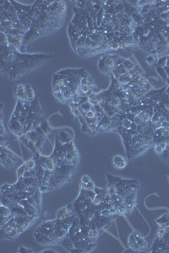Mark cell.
Wrapping results in <instances>:
<instances>
[{
    "label": "cell",
    "mask_w": 169,
    "mask_h": 253,
    "mask_svg": "<svg viewBox=\"0 0 169 253\" xmlns=\"http://www.w3.org/2000/svg\"><path fill=\"white\" fill-rule=\"evenodd\" d=\"M73 9L74 15L68 27V36L74 52L86 58L111 51L107 37L96 25L92 1H76Z\"/></svg>",
    "instance_id": "6da1fadb"
},
{
    "label": "cell",
    "mask_w": 169,
    "mask_h": 253,
    "mask_svg": "<svg viewBox=\"0 0 169 253\" xmlns=\"http://www.w3.org/2000/svg\"><path fill=\"white\" fill-rule=\"evenodd\" d=\"M32 12L31 26L24 37V49L37 38L56 33L64 25L67 15L66 2L38 0L32 4Z\"/></svg>",
    "instance_id": "7a4b0ae2"
},
{
    "label": "cell",
    "mask_w": 169,
    "mask_h": 253,
    "mask_svg": "<svg viewBox=\"0 0 169 253\" xmlns=\"http://www.w3.org/2000/svg\"><path fill=\"white\" fill-rule=\"evenodd\" d=\"M52 57L46 53L22 52L4 41L0 48V71L8 80H17L44 64Z\"/></svg>",
    "instance_id": "3957f363"
},
{
    "label": "cell",
    "mask_w": 169,
    "mask_h": 253,
    "mask_svg": "<svg viewBox=\"0 0 169 253\" xmlns=\"http://www.w3.org/2000/svg\"><path fill=\"white\" fill-rule=\"evenodd\" d=\"M86 73L85 68H66L56 73L52 78V90L56 99L61 103L69 104L74 95L79 93Z\"/></svg>",
    "instance_id": "277c9868"
},
{
    "label": "cell",
    "mask_w": 169,
    "mask_h": 253,
    "mask_svg": "<svg viewBox=\"0 0 169 253\" xmlns=\"http://www.w3.org/2000/svg\"><path fill=\"white\" fill-rule=\"evenodd\" d=\"M125 59L126 58H122L118 54L115 53L105 54L99 59L98 68L103 73L110 77L112 71L120 65Z\"/></svg>",
    "instance_id": "5b68a950"
},
{
    "label": "cell",
    "mask_w": 169,
    "mask_h": 253,
    "mask_svg": "<svg viewBox=\"0 0 169 253\" xmlns=\"http://www.w3.org/2000/svg\"><path fill=\"white\" fill-rule=\"evenodd\" d=\"M15 98L21 101H29L30 102L36 99L34 90L30 85H18L14 89Z\"/></svg>",
    "instance_id": "8992f818"
},
{
    "label": "cell",
    "mask_w": 169,
    "mask_h": 253,
    "mask_svg": "<svg viewBox=\"0 0 169 253\" xmlns=\"http://www.w3.org/2000/svg\"><path fill=\"white\" fill-rule=\"evenodd\" d=\"M18 159L14 154L7 148V146H1V165L6 169H13L15 166Z\"/></svg>",
    "instance_id": "52a82bcc"
},
{
    "label": "cell",
    "mask_w": 169,
    "mask_h": 253,
    "mask_svg": "<svg viewBox=\"0 0 169 253\" xmlns=\"http://www.w3.org/2000/svg\"><path fill=\"white\" fill-rule=\"evenodd\" d=\"M74 215H77V214L74 211L73 204H69L68 206H65L58 211L57 219H64L66 218L74 216Z\"/></svg>",
    "instance_id": "ba28073f"
},
{
    "label": "cell",
    "mask_w": 169,
    "mask_h": 253,
    "mask_svg": "<svg viewBox=\"0 0 169 253\" xmlns=\"http://www.w3.org/2000/svg\"><path fill=\"white\" fill-rule=\"evenodd\" d=\"M112 165L114 168L118 170H123L128 166V159L122 155L117 154L112 158Z\"/></svg>",
    "instance_id": "9c48e42d"
},
{
    "label": "cell",
    "mask_w": 169,
    "mask_h": 253,
    "mask_svg": "<svg viewBox=\"0 0 169 253\" xmlns=\"http://www.w3.org/2000/svg\"><path fill=\"white\" fill-rule=\"evenodd\" d=\"M13 217L14 216H13L10 209L8 207L1 205V226L4 225L11 218Z\"/></svg>",
    "instance_id": "30bf717a"
},
{
    "label": "cell",
    "mask_w": 169,
    "mask_h": 253,
    "mask_svg": "<svg viewBox=\"0 0 169 253\" xmlns=\"http://www.w3.org/2000/svg\"><path fill=\"white\" fill-rule=\"evenodd\" d=\"M129 247H130L132 250L135 251V252H142V251H143V250L141 249V247L139 246V244H138V242H137V240H136V239H135V236H134V233L131 234V235H130L129 238Z\"/></svg>",
    "instance_id": "8fae6325"
},
{
    "label": "cell",
    "mask_w": 169,
    "mask_h": 253,
    "mask_svg": "<svg viewBox=\"0 0 169 253\" xmlns=\"http://www.w3.org/2000/svg\"><path fill=\"white\" fill-rule=\"evenodd\" d=\"M134 236H135V239H136V240H137V242H138L139 246L141 247V249H142L143 251L146 250L147 243H146V241L145 240V239L143 238V237L140 235V233H138L137 231L134 232Z\"/></svg>",
    "instance_id": "7c38bea8"
},
{
    "label": "cell",
    "mask_w": 169,
    "mask_h": 253,
    "mask_svg": "<svg viewBox=\"0 0 169 253\" xmlns=\"http://www.w3.org/2000/svg\"><path fill=\"white\" fill-rule=\"evenodd\" d=\"M168 146L167 143H160V144H155V151L157 154H162L163 151L166 149Z\"/></svg>",
    "instance_id": "4fadbf2b"
},
{
    "label": "cell",
    "mask_w": 169,
    "mask_h": 253,
    "mask_svg": "<svg viewBox=\"0 0 169 253\" xmlns=\"http://www.w3.org/2000/svg\"><path fill=\"white\" fill-rule=\"evenodd\" d=\"M168 221H169V214H165V215L162 216L160 218H158L157 221H156V223L159 224L160 225H162V224H167Z\"/></svg>",
    "instance_id": "5bb4252c"
},
{
    "label": "cell",
    "mask_w": 169,
    "mask_h": 253,
    "mask_svg": "<svg viewBox=\"0 0 169 253\" xmlns=\"http://www.w3.org/2000/svg\"><path fill=\"white\" fill-rule=\"evenodd\" d=\"M146 62L149 65L156 66V63H157V59L155 58L154 55H151V56H149V57H147L146 58Z\"/></svg>",
    "instance_id": "9a60e30c"
},
{
    "label": "cell",
    "mask_w": 169,
    "mask_h": 253,
    "mask_svg": "<svg viewBox=\"0 0 169 253\" xmlns=\"http://www.w3.org/2000/svg\"><path fill=\"white\" fill-rule=\"evenodd\" d=\"M91 181V178L89 175H85L82 176V182L87 184V183H89Z\"/></svg>",
    "instance_id": "2e32d148"
},
{
    "label": "cell",
    "mask_w": 169,
    "mask_h": 253,
    "mask_svg": "<svg viewBox=\"0 0 169 253\" xmlns=\"http://www.w3.org/2000/svg\"><path fill=\"white\" fill-rule=\"evenodd\" d=\"M95 183L92 181H91L89 183L86 184V189H89V190H94L95 189Z\"/></svg>",
    "instance_id": "e0dca14e"
},
{
    "label": "cell",
    "mask_w": 169,
    "mask_h": 253,
    "mask_svg": "<svg viewBox=\"0 0 169 253\" xmlns=\"http://www.w3.org/2000/svg\"><path fill=\"white\" fill-rule=\"evenodd\" d=\"M21 249L19 250V252H33V251L32 250H28V249H25V247H20Z\"/></svg>",
    "instance_id": "ac0fdd59"
},
{
    "label": "cell",
    "mask_w": 169,
    "mask_h": 253,
    "mask_svg": "<svg viewBox=\"0 0 169 253\" xmlns=\"http://www.w3.org/2000/svg\"><path fill=\"white\" fill-rule=\"evenodd\" d=\"M57 252L56 251H54V250H45V251H43V252Z\"/></svg>",
    "instance_id": "d6986e66"
}]
</instances>
